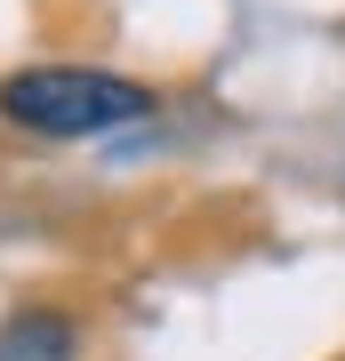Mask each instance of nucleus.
<instances>
[{
	"label": "nucleus",
	"instance_id": "2",
	"mask_svg": "<svg viewBox=\"0 0 345 361\" xmlns=\"http://www.w3.org/2000/svg\"><path fill=\"white\" fill-rule=\"evenodd\" d=\"M73 353H80V329L56 305H25L0 322V361H73Z\"/></svg>",
	"mask_w": 345,
	"mask_h": 361
},
{
	"label": "nucleus",
	"instance_id": "1",
	"mask_svg": "<svg viewBox=\"0 0 345 361\" xmlns=\"http://www.w3.org/2000/svg\"><path fill=\"white\" fill-rule=\"evenodd\" d=\"M0 113L32 137H104L121 121L153 113V89L121 80V73H97V65H32V73L0 80Z\"/></svg>",
	"mask_w": 345,
	"mask_h": 361
}]
</instances>
